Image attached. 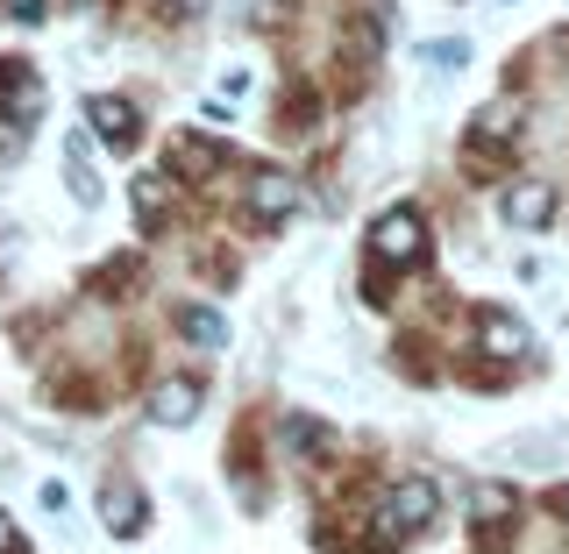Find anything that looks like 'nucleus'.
<instances>
[{"label": "nucleus", "mask_w": 569, "mask_h": 554, "mask_svg": "<svg viewBox=\"0 0 569 554\" xmlns=\"http://www.w3.org/2000/svg\"><path fill=\"white\" fill-rule=\"evenodd\" d=\"M477 512H485V520H498V512H512V491H506V484H485V491H477Z\"/></svg>", "instance_id": "obj_15"}, {"label": "nucleus", "mask_w": 569, "mask_h": 554, "mask_svg": "<svg viewBox=\"0 0 569 554\" xmlns=\"http://www.w3.org/2000/svg\"><path fill=\"white\" fill-rule=\"evenodd\" d=\"M100 512H107V533H142V526H150V505H142L136 484H107Z\"/></svg>", "instance_id": "obj_6"}, {"label": "nucleus", "mask_w": 569, "mask_h": 554, "mask_svg": "<svg viewBox=\"0 0 569 554\" xmlns=\"http://www.w3.org/2000/svg\"><path fill=\"white\" fill-rule=\"evenodd\" d=\"M0 8H8L14 22H43V0H0Z\"/></svg>", "instance_id": "obj_16"}, {"label": "nucleus", "mask_w": 569, "mask_h": 554, "mask_svg": "<svg viewBox=\"0 0 569 554\" xmlns=\"http://www.w3.org/2000/svg\"><path fill=\"white\" fill-rule=\"evenodd\" d=\"M370 249H378L385 263H420V256H427V228H420V213H413V207L378 213V228H370Z\"/></svg>", "instance_id": "obj_1"}, {"label": "nucleus", "mask_w": 569, "mask_h": 554, "mask_svg": "<svg viewBox=\"0 0 569 554\" xmlns=\"http://www.w3.org/2000/svg\"><path fill=\"white\" fill-rule=\"evenodd\" d=\"M178 164H186V171H213V164H221V150H213V142H178Z\"/></svg>", "instance_id": "obj_13"}, {"label": "nucleus", "mask_w": 569, "mask_h": 554, "mask_svg": "<svg viewBox=\"0 0 569 554\" xmlns=\"http://www.w3.org/2000/svg\"><path fill=\"white\" fill-rule=\"evenodd\" d=\"M136 213H142V221L164 213V178H136Z\"/></svg>", "instance_id": "obj_12"}, {"label": "nucleus", "mask_w": 569, "mask_h": 554, "mask_svg": "<svg viewBox=\"0 0 569 554\" xmlns=\"http://www.w3.org/2000/svg\"><path fill=\"white\" fill-rule=\"evenodd\" d=\"M86 121H93V135L114 142V150H129V142H136V107L129 100H86Z\"/></svg>", "instance_id": "obj_7"}, {"label": "nucleus", "mask_w": 569, "mask_h": 554, "mask_svg": "<svg viewBox=\"0 0 569 554\" xmlns=\"http://www.w3.org/2000/svg\"><path fill=\"white\" fill-rule=\"evenodd\" d=\"M556 505H562V512H569V491H562V497H556Z\"/></svg>", "instance_id": "obj_20"}, {"label": "nucleus", "mask_w": 569, "mask_h": 554, "mask_svg": "<svg viewBox=\"0 0 569 554\" xmlns=\"http://www.w3.org/2000/svg\"><path fill=\"white\" fill-rule=\"evenodd\" d=\"M14 547V526H8V512H0V554H8Z\"/></svg>", "instance_id": "obj_18"}, {"label": "nucleus", "mask_w": 569, "mask_h": 554, "mask_svg": "<svg viewBox=\"0 0 569 554\" xmlns=\"http://www.w3.org/2000/svg\"><path fill=\"white\" fill-rule=\"evenodd\" d=\"M71 200H79V207H100V178L86 171V150H79V142H71Z\"/></svg>", "instance_id": "obj_11"}, {"label": "nucleus", "mask_w": 569, "mask_h": 554, "mask_svg": "<svg viewBox=\"0 0 569 554\" xmlns=\"http://www.w3.org/2000/svg\"><path fill=\"white\" fill-rule=\"evenodd\" d=\"M292 207H299V185L284 171H257V178H249V213H257V221H284Z\"/></svg>", "instance_id": "obj_5"}, {"label": "nucleus", "mask_w": 569, "mask_h": 554, "mask_svg": "<svg viewBox=\"0 0 569 554\" xmlns=\"http://www.w3.org/2000/svg\"><path fill=\"white\" fill-rule=\"evenodd\" d=\"M427 64H435V71H462V64H470V43H427Z\"/></svg>", "instance_id": "obj_14"}, {"label": "nucleus", "mask_w": 569, "mask_h": 554, "mask_svg": "<svg viewBox=\"0 0 569 554\" xmlns=\"http://www.w3.org/2000/svg\"><path fill=\"white\" fill-rule=\"evenodd\" d=\"M477 342H485V355H527V328L512 313L485 306V313H477Z\"/></svg>", "instance_id": "obj_8"}, {"label": "nucleus", "mask_w": 569, "mask_h": 554, "mask_svg": "<svg viewBox=\"0 0 569 554\" xmlns=\"http://www.w3.org/2000/svg\"><path fill=\"white\" fill-rule=\"evenodd\" d=\"M36 107H43L36 71L22 58H0V114H8V121H36Z\"/></svg>", "instance_id": "obj_4"}, {"label": "nucleus", "mask_w": 569, "mask_h": 554, "mask_svg": "<svg viewBox=\"0 0 569 554\" xmlns=\"http://www.w3.org/2000/svg\"><path fill=\"white\" fill-rule=\"evenodd\" d=\"M498 213H506V228H548L556 221V185H548V178H527V185H512L506 200H498Z\"/></svg>", "instance_id": "obj_3"}, {"label": "nucleus", "mask_w": 569, "mask_h": 554, "mask_svg": "<svg viewBox=\"0 0 569 554\" xmlns=\"http://www.w3.org/2000/svg\"><path fill=\"white\" fill-rule=\"evenodd\" d=\"M178 334H186V342H200V349H228V320L207 313V306H186V313H178Z\"/></svg>", "instance_id": "obj_10"}, {"label": "nucleus", "mask_w": 569, "mask_h": 554, "mask_svg": "<svg viewBox=\"0 0 569 554\" xmlns=\"http://www.w3.org/2000/svg\"><path fill=\"white\" fill-rule=\"evenodd\" d=\"M192 413H200V384H186V377H178V384H157V399H150V420L157 426H186Z\"/></svg>", "instance_id": "obj_9"}, {"label": "nucleus", "mask_w": 569, "mask_h": 554, "mask_svg": "<svg viewBox=\"0 0 569 554\" xmlns=\"http://www.w3.org/2000/svg\"><path fill=\"white\" fill-rule=\"evenodd\" d=\"M435 512H441V491L427 484V476H406V484L385 497V526H391V533H420Z\"/></svg>", "instance_id": "obj_2"}, {"label": "nucleus", "mask_w": 569, "mask_h": 554, "mask_svg": "<svg viewBox=\"0 0 569 554\" xmlns=\"http://www.w3.org/2000/svg\"><path fill=\"white\" fill-rule=\"evenodd\" d=\"M43 505H50V512H58V520H64V512H71V491L58 484V476H50V484H43Z\"/></svg>", "instance_id": "obj_17"}, {"label": "nucleus", "mask_w": 569, "mask_h": 554, "mask_svg": "<svg viewBox=\"0 0 569 554\" xmlns=\"http://www.w3.org/2000/svg\"><path fill=\"white\" fill-rule=\"evenodd\" d=\"M200 8H207V0H186V14H200Z\"/></svg>", "instance_id": "obj_19"}]
</instances>
